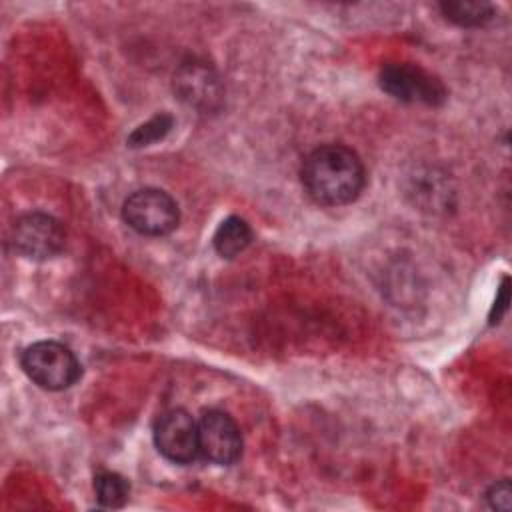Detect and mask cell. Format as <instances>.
<instances>
[{
    "label": "cell",
    "instance_id": "9",
    "mask_svg": "<svg viewBox=\"0 0 512 512\" xmlns=\"http://www.w3.org/2000/svg\"><path fill=\"white\" fill-rule=\"evenodd\" d=\"M250 242H252V230H250L248 222L238 216H228L226 220H222L212 238L214 250L222 258L238 256L240 252H244L248 248Z\"/></svg>",
    "mask_w": 512,
    "mask_h": 512
},
{
    "label": "cell",
    "instance_id": "3",
    "mask_svg": "<svg viewBox=\"0 0 512 512\" xmlns=\"http://www.w3.org/2000/svg\"><path fill=\"white\" fill-rule=\"evenodd\" d=\"M124 222L144 236H166L180 220L176 200L160 188H142L132 192L122 204Z\"/></svg>",
    "mask_w": 512,
    "mask_h": 512
},
{
    "label": "cell",
    "instance_id": "6",
    "mask_svg": "<svg viewBox=\"0 0 512 512\" xmlns=\"http://www.w3.org/2000/svg\"><path fill=\"white\" fill-rule=\"evenodd\" d=\"M198 450L214 464L230 466L242 454V434L232 416L222 410H208L198 420Z\"/></svg>",
    "mask_w": 512,
    "mask_h": 512
},
{
    "label": "cell",
    "instance_id": "11",
    "mask_svg": "<svg viewBox=\"0 0 512 512\" xmlns=\"http://www.w3.org/2000/svg\"><path fill=\"white\" fill-rule=\"evenodd\" d=\"M94 494L96 500L100 502V506L104 508H122L124 502L128 500L130 494V486L128 480L124 476H120L118 472H100L94 478Z\"/></svg>",
    "mask_w": 512,
    "mask_h": 512
},
{
    "label": "cell",
    "instance_id": "10",
    "mask_svg": "<svg viewBox=\"0 0 512 512\" xmlns=\"http://www.w3.org/2000/svg\"><path fill=\"white\" fill-rule=\"evenodd\" d=\"M440 10L450 22L464 28L484 26L494 18V6L488 2H468V0L442 2Z\"/></svg>",
    "mask_w": 512,
    "mask_h": 512
},
{
    "label": "cell",
    "instance_id": "14",
    "mask_svg": "<svg viewBox=\"0 0 512 512\" xmlns=\"http://www.w3.org/2000/svg\"><path fill=\"white\" fill-rule=\"evenodd\" d=\"M508 278H504L500 290H498V298L494 302V308H492V314H490V322H498L502 318V314L508 310Z\"/></svg>",
    "mask_w": 512,
    "mask_h": 512
},
{
    "label": "cell",
    "instance_id": "7",
    "mask_svg": "<svg viewBox=\"0 0 512 512\" xmlns=\"http://www.w3.org/2000/svg\"><path fill=\"white\" fill-rule=\"evenodd\" d=\"M154 444L166 460L188 464L200 454L198 422H194L186 410L172 408L158 418L154 426Z\"/></svg>",
    "mask_w": 512,
    "mask_h": 512
},
{
    "label": "cell",
    "instance_id": "4",
    "mask_svg": "<svg viewBox=\"0 0 512 512\" xmlns=\"http://www.w3.org/2000/svg\"><path fill=\"white\" fill-rule=\"evenodd\" d=\"M12 248L30 260H48L64 250V226L50 214L28 212L16 218L10 230Z\"/></svg>",
    "mask_w": 512,
    "mask_h": 512
},
{
    "label": "cell",
    "instance_id": "8",
    "mask_svg": "<svg viewBox=\"0 0 512 512\" xmlns=\"http://www.w3.org/2000/svg\"><path fill=\"white\" fill-rule=\"evenodd\" d=\"M180 98L194 106H210L218 98V82L210 68L202 64H188L176 76Z\"/></svg>",
    "mask_w": 512,
    "mask_h": 512
},
{
    "label": "cell",
    "instance_id": "5",
    "mask_svg": "<svg viewBox=\"0 0 512 512\" xmlns=\"http://www.w3.org/2000/svg\"><path fill=\"white\" fill-rule=\"evenodd\" d=\"M380 86L402 102H420L438 106L446 98V90L438 78L414 64H388L380 72Z\"/></svg>",
    "mask_w": 512,
    "mask_h": 512
},
{
    "label": "cell",
    "instance_id": "13",
    "mask_svg": "<svg viewBox=\"0 0 512 512\" xmlns=\"http://www.w3.org/2000/svg\"><path fill=\"white\" fill-rule=\"evenodd\" d=\"M486 500H488L490 508H494V510H510V484H508V480H502V482L494 484L486 492Z\"/></svg>",
    "mask_w": 512,
    "mask_h": 512
},
{
    "label": "cell",
    "instance_id": "12",
    "mask_svg": "<svg viewBox=\"0 0 512 512\" xmlns=\"http://www.w3.org/2000/svg\"><path fill=\"white\" fill-rule=\"evenodd\" d=\"M170 128H172V118H170L168 114H160V116H154L152 120H148L146 124L138 126V128L130 134L128 142H130L132 146H148V144H152V142L164 138Z\"/></svg>",
    "mask_w": 512,
    "mask_h": 512
},
{
    "label": "cell",
    "instance_id": "2",
    "mask_svg": "<svg viewBox=\"0 0 512 512\" xmlns=\"http://www.w3.org/2000/svg\"><path fill=\"white\" fill-rule=\"evenodd\" d=\"M26 376L44 390H66L80 378V362L74 352L54 340L30 344L20 358Z\"/></svg>",
    "mask_w": 512,
    "mask_h": 512
},
{
    "label": "cell",
    "instance_id": "1",
    "mask_svg": "<svg viewBox=\"0 0 512 512\" xmlns=\"http://www.w3.org/2000/svg\"><path fill=\"white\" fill-rule=\"evenodd\" d=\"M366 170L360 156L342 144L312 150L302 164V184L312 200L342 206L356 200L364 188Z\"/></svg>",
    "mask_w": 512,
    "mask_h": 512
}]
</instances>
